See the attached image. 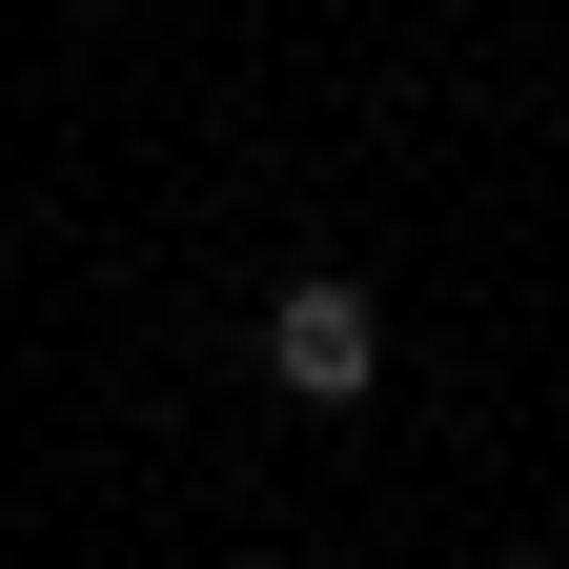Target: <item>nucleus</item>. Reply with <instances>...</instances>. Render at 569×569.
<instances>
[{
	"mask_svg": "<svg viewBox=\"0 0 569 569\" xmlns=\"http://www.w3.org/2000/svg\"><path fill=\"white\" fill-rule=\"evenodd\" d=\"M264 367L306 387V407H367V367H387V326L346 306V284H284V326H264Z\"/></svg>",
	"mask_w": 569,
	"mask_h": 569,
	"instance_id": "nucleus-1",
	"label": "nucleus"
}]
</instances>
